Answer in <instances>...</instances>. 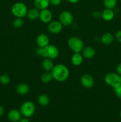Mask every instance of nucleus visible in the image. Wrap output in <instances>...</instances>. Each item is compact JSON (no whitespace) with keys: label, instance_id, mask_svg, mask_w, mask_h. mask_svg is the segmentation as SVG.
I'll return each instance as SVG.
<instances>
[{"label":"nucleus","instance_id":"nucleus-17","mask_svg":"<svg viewBox=\"0 0 121 122\" xmlns=\"http://www.w3.org/2000/svg\"><path fill=\"white\" fill-rule=\"evenodd\" d=\"M39 15H40V10L35 7L28 10L26 16L29 20H36L39 19Z\"/></svg>","mask_w":121,"mask_h":122},{"label":"nucleus","instance_id":"nucleus-18","mask_svg":"<svg viewBox=\"0 0 121 122\" xmlns=\"http://www.w3.org/2000/svg\"><path fill=\"white\" fill-rule=\"evenodd\" d=\"M83 58L84 57L81 52H75L71 57V62L75 66H79L83 63Z\"/></svg>","mask_w":121,"mask_h":122},{"label":"nucleus","instance_id":"nucleus-26","mask_svg":"<svg viewBox=\"0 0 121 122\" xmlns=\"http://www.w3.org/2000/svg\"><path fill=\"white\" fill-rule=\"evenodd\" d=\"M113 91L115 92L116 96L119 99L121 100V85L115 87V88H113Z\"/></svg>","mask_w":121,"mask_h":122},{"label":"nucleus","instance_id":"nucleus-21","mask_svg":"<svg viewBox=\"0 0 121 122\" xmlns=\"http://www.w3.org/2000/svg\"><path fill=\"white\" fill-rule=\"evenodd\" d=\"M37 102L41 106H47L50 102V98L47 95L44 94H40L38 96Z\"/></svg>","mask_w":121,"mask_h":122},{"label":"nucleus","instance_id":"nucleus-25","mask_svg":"<svg viewBox=\"0 0 121 122\" xmlns=\"http://www.w3.org/2000/svg\"><path fill=\"white\" fill-rule=\"evenodd\" d=\"M10 77L7 75H2L0 76V83L3 85H7L10 82Z\"/></svg>","mask_w":121,"mask_h":122},{"label":"nucleus","instance_id":"nucleus-10","mask_svg":"<svg viewBox=\"0 0 121 122\" xmlns=\"http://www.w3.org/2000/svg\"><path fill=\"white\" fill-rule=\"evenodd\" d=\"M52 13L47 8L40 10L39 19L43 23H49L52 20Z\"/></svg>","mask_w":121,"mask_h":122},{"label":"nucleus","instance_id":"nucleus-24","mask_svg":"<svg viewBox=\"0 0 121 122\" xmlns=\"http://www.w3.org/2000/svg\"><path fill=\"white\" fill-rule=\"evenodd\" d=\"M13 25L15 28L19 29L21 28L24 25V20L22 18H17L16 17L14 20L13 23Z\"/></svg>","mask_w":121,"mask_h":122},{"label":"nucleus","instance_id":"nucleus-4","mask_svg":"<svg viewBox=\"0 0 121 122\" xmlns=\"http://www.w3.org/2000/svg\"><path fill=\"white\" fill-rule=\"evenodd\" d=\"M104 82L108 86L113 88L121 85V76L115 72H110L104 76Z\"/></svg>","mask_w":121,"mask_h":122},{"label":"nucleus","instance_id":"nucleus-33","mask_svg":"<svg viewBox=\"0 0 121 122\" xmlns=\"http://www.w3.org/2000/svg\"><path fill=\"white\" fill-rule=\"evenodd\" d=\"M19 122H29V120H28L27 118L25 117V118H23V119H20Z\"/></svg>","mask_w":121,"mask_h":122},{"label":"nucleus","instance_id":"nucleus-12","mask_svg":"<svg viewBox=\"0 0 121 122\" xmlns=\"http://www.w3.org/2000/svg\"><path fill=\"white\" fill-rule=\"evenodd\" d=\"M81 54L83 55L84 58L87 59H91L93 58L96 55V50L92 46H84L81 51Z\"/></svg>","mask_w":121,"mask_h":122},{"label":"nucleus","instance_id":"nucleus-35","mask_svg":"<svg viewBox=\"0 0 121 122\" xmlns=\"http://www.w3.org/2000/svg\"><path fill=\"white\" fill-rule=\"evenodd\" d=\"M119 1H121V0H119Z\"/></svg>","mask_w":121,"mask_h":122},{"label":"nucleus","instance_id":"nucleus-27","mask_svg":"<svg viewBox=\"0 0 121 122\" xmlns=\"http://www.w3.org/2000/svg\"><path fill=\"white\" fill-rule=\"evenodd\" d=\"M50 4L53 6H58L61 4L62 0H49Z\"/></svg>","mask_w":121,"mask_h":122},{"label":"nucleus","instance_id":"nucleus-1","mask_svg":"<svg viewBox=\"0 0 121 122\" xmlns=\"http://www.w3.org/2000/svg\"><path fill=\"white\" fill-rule=\"evenodd\" d=\"M51 73L53 77V79L59 82H65L68 79L70 76V70L68 68L63 64L55 65Z\"/></svg>","mask_w":121,"mask_h":122},{"label":"nucleus","instance_id":"nucleus-29","mask_svg":"<svg viewBox=\"0 0 121 122\" xmlns=\"http://www.w3.org/2000/svg\"><path fill=\"white\" fill-rule=\"evenodd\" d=\"M43 48H40L38 46L36 50V52L37 54L39 56H43Z\"/></svg>","mask_w":121,"mask_h":122},{"label":"nucleus","instance_id":"nucleus-32","mask_svg":"<svg viewBox=\"0 0 121 122\" xmlns=\"http://www.w3.org/2000/svg\"><path fill=\"white\" fill-rule=\"evenodd\" d=\"M71 4H76L79 1V0H67Z\"/></svg>","mask_w":121,"mask_h":122},{"label":"nucleus","instance_id":"nucleus-31","mask_svg":"<svg viewBox=\"0 0 121 122\" xmlns=\"http://www.w3.org/2000/svg\"><path fill=\"white\" fill-rule=\"evenodd\" d=\"M4 112H5L4 108L3 106L0 105V117H1L2 115H3Z\"/></svg>","mask_w":121,"mask_h":122},{"label":"nucleus","instance_id":"nucleus-20","mask_svg":"<svg viewBox=\"0 0 121 122\" xmlns=\"http://www.w3.org/2000/svg\"><path fill=\"white\" fill-rule=\"evenodd\" d=\"M34 5L39 10L48 8L50 5L49 0H34Z\"/></svg>","mask_w":121,"mask_h":122},{"label":"nucleus","instance_id":"nucleus-7","mask_svg":"<svg viewBox=\"0 0 121 122\" xmlns=\"http://www.w3.org/2000/svg\"><path fill=\"white\" fill-rule=\"evenodd\" d=\"M74 17L72 13L68 11H63L59 15V21L64 26H70L72 23Z\"/></svg>","mask_w":121,"mask_h":122},{"label":"nucleus","instance_id":"nucleus-15","mask_svg":"<svg viewBox=\"0 0 121 122\" xmlns=\"http://www.w3.org/2000/svg\"><path fill=\"white\" fill-rule=\"evenodd\" d=\"M30 87L28 85L25 83H21L18 85L16 87V92L19 95H25L28 93Z\"/></svg>","mask_w":121,"mask_h":122},{"label":"nucleus","instance_id":"nucleus-8","mask_svg":"<svg viewBox=\"0 0 121 122\" xmlns=\"http://www.w3.org/2000/svg\"><path fill=\"white\" fill-rule=\"evenodd\" d=\"M80 82L83 87L87 89L93 88L94 85V79L91 75L84 74L81 77Z\"/></svg>","mask_w":121,"mask_h":122},{"label":"nucleus","instance_id":"nucleus-30","mask_svg":"<svg viewBox=\"0 0 121 122\" xmlns=\"http://www.w3.org/2000/svg\"><path fill=\"white\" fill-rule=\"evenodd\" d=\"M116 73L121 76V63H119L116 67Z\"/></svg>","mask_w":121,"mask_h":122},{"label":"nucleus","instance_id":"nucleus-3","mask_svg":"<svg viewBox=\"0 0 121 122\" xmlns=\"http://www.w3.org/2000/svg\"><path fill=\"white\" fill-rule=\"evenodd\" d=\"M69 48L74 52H81L84 48V43L81 39L77 36H72L68 41Z\"/></svg>","mask_w":121,"mask_h":122},{"label":"nucleus","instance_id":"nucleus-19","mask_svg":"<svg viewBox=\"0 0 121 122\" xmlns=\"http://www.w3.org/2000/svg\"><path fill=\"white\" fill-rule=\"evenodd\" d=\"M54 66V63H53L52 60L50 59V58H45V59L43 60L42 63V67L45 71L51 72Z\"/></svg>","mask_w":121,"mask_h":122},{"label":"nucleus","instance_id":"nucleus-16","mask_svg":"<svg viewBox=\"0 0 121 122\" xmlns=\"http://www.w3.org/2000/svg\"><path fill=\"white\" fill-rule=\"evenodd\" d=\"M115 17V13L113 10L111 9L106 8L102 12V18L106 21H110Z\"/></svg>","mask_w":121,"mask_h":122},{"label":"nucleus","instance_id":"nucleus-2","mask_svg":"<svg viewBox=\"0 0 121 122\" xmlns=\"http://www.w3.org/2000/svg\"><path fill=\"white\" fill-rule=\"evenodd\" d=\"M12 14L15 17L23 18L27 15L28 9L25 4L18 2L13 5L11 9Z\"/></svg>","mask_w":121,"mask_h":122},{"label":"nucleus","instance_id":"nucleus-11","mask_svg":"<svg viewBox=\"0 0 121 122\" xmlns=\"http://www.w3.org/2000/svg\"><path fill=\"white\" fill-rule=\"evenodd\" d=\"M49 38L45 33L39 34L36 38V44L39 47L45 48L49 44Z\"/></svg>","mask_w":121,"mask_h":122},{"label":"nucleus","instance_id":"nucleus-14","mask_svg":"<svg viewBox=\"0 0 121 122\" xmlns=\"http://www.w3.org/2000/svg\"><path fill=\"white\" fill-rule=\"evenodd\" d=\"M115 39V37L110 32H106L101 36V42L103 44L109 45L112 44Z\"/></svg>","mask_w":121,"mask_h":122},{"label":"nucleus","instance_id":"nucleus-9","mask_svg":"<svg viewBox=\"0 0 121 122\" xmlns=\"http://www.w3.org/2000/svg\"><path fill=\"white\" fill-rule=\"evenodd\" d=\"M63 25L61 23L58 21H51L49 23H48L47 26V30L50 33L52 34H58L60 33L63 29Z\"/></svg>","mask_w":121,"mask_h":122},{"label":"nucleus","instance_id":"nucleus-6","mask_svg":"<svg viewBox=\"0 0 121 122\" xmlns=\"http://www.w3.org/2000/svg\"><path fill=\"white\" fill-rule=\"evenodd\" d=\"M59 55V49L55 45L49 44L48 45L43 48L42 57H43L44 58H47L53 60L58 58Z\"/></svg>","mask_w":121,"mask_h":122},{"label":"nucleus","instance_id":"nucleus-23","mask_svg":"<svg viewBox=\"0 0 121 122\" xmlns=\"http://www.w3.org/2000/svg\"><path fill=\"white\" fill-rule=\"evenodd\" d=\"M103 4L106 8L113 10L117 5V0H103Z\"/></svg>","mask_w":121,"mask_h":122},{"label":"nucleus","instance_id":"nucleus-22","mask_svg":"<svg viewBox=\"0 0 121 122\" xmlns=\"http://www.w3.org/2000/svg\"><path fill=\"white\" fill-rule=\"evenodd\" d=\"M53 79V77L50 71H45L41 75L40 80L44 83H49Z\"/></svg>","mask_w":121,"mask_h":122},{"label":"nucleus","instance_id":"nucleus-34","mask_svg":"<svg viewBox=\"0 0 121 122\" xmlns=\"http://www.w3.org/2000/svg\"><path fill=\"white\" fill-rule=\"evenodd\" d=\"M119 116H120V117H121V111H120V113H119Z\"/></svg>","mask_w":121,"mask_h":122},{"label":"nucleus","instance_id":"nucleus-5","mask_svg":"<svg viewBox=\"0 0 121 122\" xmlns=\"http://www.w3.org/2000/svg\"><path fill=\"white\" fill-rule=\"evenodd\" d=\"M36 107L34 104L30 101L24 102L20 106V111L21 115L24 117L28 118L32 117L35 112Z\"/></svg>","mask_w":121,"mask_h":122},{"label":"nucleus","instance_id":"nucleus-13","mask_svg":"<svg viewBox=\"0 0 121 122\" xmlns=\"http://www.w3.org/2000/svg\"><path fill=\"white\" fill-rule=\"evenodd\" d=\"M21 113L20 110L12 109L8 112V118L11 122H19L21 119Z\"/></svg>","mask_w":121,"mask_h":122},{"label":"nucleus","instance_id":"nucleus-28","mask_svg":"<svg viewBox=\"0 0 121 122\" xmlns=\"http://www.w3.org/2000/svg\"><path fill=\"white\" fill-rule=\"evenodd\" d=\"M115 38L119 42L121 43V30L117 31L115 34Z\"/></svg>","mask_w":121,"mask_h":122},{"label":"nucleus","instance_id":"nucleus-36","mask_svg":"<svg viewBox=\"0 0 121 122\" xmlns=\"http://www.w3.org/2000/svg\"><path fill=\"white\" fill-rule=\"evenodd\" d=\"M0 84H1V83H0Z\"/></svg>","mask_w":121,"mask_h":122}]
</instances>
